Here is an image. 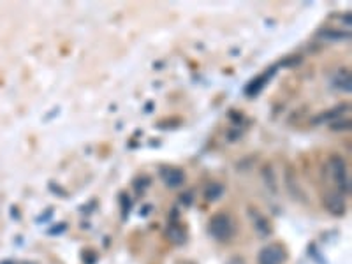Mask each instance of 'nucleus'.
Instances as JSON below:
<instances>
[{"label":"nucleus","mask_w":352,"mask_h":264,"mask_svg":"<svg viewBox=\"0 0 352 264\" xmlns=\"http://www.w3.org/2000/svg\"><path fill=\"white\" fill-rule=\"evenodd\" d=\"M323 205L328 210V213L335 217H344L347 212V203L340 192H326L323 196Z\"/></svg>","instance_id":"39448f33"},{"label":"nucleus","mask_w":352,"mask_h":264,"mask_svg":"<svg viewBox=\"0 0 352 264\" xmlns=\"http://www.w3.org/2000/svg\"><path fill=\"white\" fill-rule=\"evenodd\" d=\"M333 85L335 88H338L340 92H351V86H352V81H351V72L347 69H340L338 72H335L333 76Z\"/></svg>","instance_id":"9b49d317"},{"label":"nucleus","mask_w":352,"mask_h":264,"mask_svg":"<svg viewBox=\"0 0 352 264\" xmlns=\"http://www.w3.org/2000/svg\"><path fill=\"white\" fill-rule=\"evenodd\" d=\"M330 129L335 132H340V130H349L351 129V118H337L333 122H330Z\"/></svg>","instance_id":"2eb2a0df"},{"label":"nucleus","mask_w":352,"mask_h":264,"mask_svg":"<svg viewBox=\"0 0 352 264\" xmlns=\"http://www.w3.org/2000/svg\"><path fill=\"white\" fill-rule=\"evenodd\" d=\"M122 199H120V203L123 205V219H127V215H129V210H130V205H132V201L129 199V196H127L125 192L122 194Z\"/></svg>","instance_id":"f3484780"},{"label":"nucleus","mask_w":352,"mask_h":264,"mask_svg":"<svg viewBox=\"0 0 352 264\" xmlns=\"http://www.w3.org/2000/svg\"><path fill=\"white\" fill-rule=\"evenodd\" d=\"M224 192H226V187H224V183L213 182V183H210L206 189H204V199H206L208 203H215V201H219L220 197L224 196Z\"/></svg>","instance_id":"f8f14e48"},{"label":"nucleus","mask_w":352,"mask_h":264,"mask_svg":"<svg viewBox=\"0 0 352 264\" xmlns=\"http://www.w3.org/2000/svg\"><path fill=\"white\" fill-rule=\"evenodd\" d=\"M261 175H263V180L264 183H266V187L271 190V192H277L278 187H277V176H275V171H273V166L271 164H266L263 168V171H261Z\"/></svg>","instance_id":"ddd939ff"},{"label":"nucleus","mask_w":352,"mask_h":264,"mask_svg":"<svg viewBox=\"0 0 352 264\" xmlns=\"http://www.w3.org/2000/svg\"><path fill=\"white\" fill-rule=\"evenodd\" d=\"M287 259V252L286 249L278 243H273V245H266L264 249H261L259 252V264H284Z\"/></svg>","instance_id":"7ed1b4c3"},{"label":"nucleus","mask_w":352,"mask_h":264,"mask_svg":"<svg viewBox=\"0 0 352 264\" xmlns=\"http://www.w3.org/2000/svg\"><path fill=\"white\" fill-rule=\"evenodd\" d=\"M159 175L167 189H180L187 180L185 173L180 168H174V166H164V168H160Z\"/></svg>","instance_id":"20e7f679"},{"label":"nucleus","mask_w":352,"mask_h":264,"mask_svg":"<svg viewBox=\"0 0 352 264\" xmlns=\"http://www.w3.org/2000/svg\"><path fill=\"white\" fill-rule=\"evenodd\" d=\"M286 183H287V190H289V194L294 197V199H298V201H307V196H305V192L301 190L300 182H298V178L293 173V169H287Z\"/></svg>","instance_id":"1a4fd4ad"},{"label":"nucleus","mask_w":352,"mask_h":264,"mask_svg":"<svg viewBox=\"0 0 352 264\" xmlns=\"http://www.w3.org/2000/svg\"><path fill=\"white\" fill-rule=\"evenodd\" d=\"M150 183H152V180H150V178H146V176H139V178H137L136 182H134V185H136L137 192L141 194L145 189H148Z\"/></svg>","instance_id":"dca6fc26"},{"label":"nucleus","mask_w":352,"mask_h":264,"mask_svg":"<svg viewBox=\"0 0 352 264\" xmlns=\"http://www.w3.org/2000/svg\"><path fill=\"white\" fill-rule=\"evenodd\" d=\"M208 233L213 240L220 243H226L234 235V222L227 213H217L208 222Z\"/></svg>","instance_id":"f03ea898"},{"label":"nucleus","mask_w":352,"mask_h":264,"mask_svg":"<svg viewBox=\"0 0 352 264\" xmlns=\"http://www.w3.org/2000/svg\"><path fill=\"white\" fill-rule=\"evenodd\" d=\"M273 71H275V69L271 67L270 71L263 72V74H261V76H257V78H254L252 81H250L249 85H247V88H245V93H247V95H250V97L257 95V93H259L261 90L264 88V85H266V83L271 79V76H273Z\"/></svg>","instance_id":"0eeeda50"},{"label":"nucleus","mask_w":352,"mask_h":264,"mask_svg":"<svg viewBox=\"0 0 352 264\" xmlns=\"http://www.w3.org/2000/svg\"><path fill=\"white\" fill-rule=\"evenodd\" d=\"M166 238L169 240L174 245H183L187 242V231L182 226H176V224H171L166 229Z\"/></svg>","instance_id":"9d476101"},{"label":"nucleus","mask_w":352,"mask_h":264,"mask_svg":"<svg viewBox=\"0 0 352 264\" xmlns=\"http://www.w3.org/2000/svg\"><path fill=\"white\" fill-rule=\"evenodd\" d=\"M180 201H182V205H185V206H190L194 203V196H192V192H185V194H182L180 196Z\"/></svg>","instance_id":"6ab92c4d"},{"label":"nucleus","mask_w":352,"mask_h":264,"mask_svg":"<svg viewBox=\"0 0 352 264\" xmlns=\"http://www.w3.org/2000/svg\"><path fill=\"white\" fill-rule=\"evenodd\" d=\"M349 109H351V106L349 104H338V106H335V108H331V109H328V111L317 115L314 120H312V123H314V125H321V123L333 122V120L340 118L342 115H345Z\"/></svg>","instance_id":"423d86ee"},{"label":"nucleus","mask_w":352,"mask_h":264,"mask_svg":"<svg viewBox=\"0 0 352 264\" xmlns=\"http://www.w3.org/2000/svg\"><path fill=\"white\" fill-rule=\"evenodd\" d=\"M67 231V224H56L55 227H53V229H49L48 231V235H60V233H65Z\"/></svg>","instance_id":"a211bd4d"},{"label":"nucleus","mask_w":352,"mask_h":264,"mask_svg":"<svg viewBox=\"0 0 352 264\" xmlns=\"http://www.w3.org/2000/svg\"><path fill=\"white\" fill-rule=\"evenodd\" d=\"M328 171H330L331 178L335 180V183L338 185V192L342 196H349L351 194V175H349L347 162L344 160V157L333 155L328 160Z\"/></svg>","instance_id":"f257e3e1"},{"label":"nucleus","mask_w":352,"mask_h":264,"mask_svg":"<svg viewBox=\"0 0 352 264\" xmlns=\"http://www.w3.org/2000/svg\"><path fill=\"white\" fill-rule=\"evenodd\" d=\"M317 37L323 39L326 42H344L351 39V32L349 30H337V28H324L321 30Z\"/></svg>","instance_id":"6e6552de"},{"label":"nucleus","mask_w":352,"mask_h":264,"mask_svg":"<svg viewBox=\"0 0 352 264\" xmlns=\"http://www.w3.org/2000/svg\"><path fill=\"white\" fill-rule=\"evenodd\" d=\"M254 226H256L257 235H259L261 238H268V236L271 235V226H270V222H268L266 217L257 215L256 220H254Z\"/></svg>","instance_id":"4468645a"}]
</instances>
